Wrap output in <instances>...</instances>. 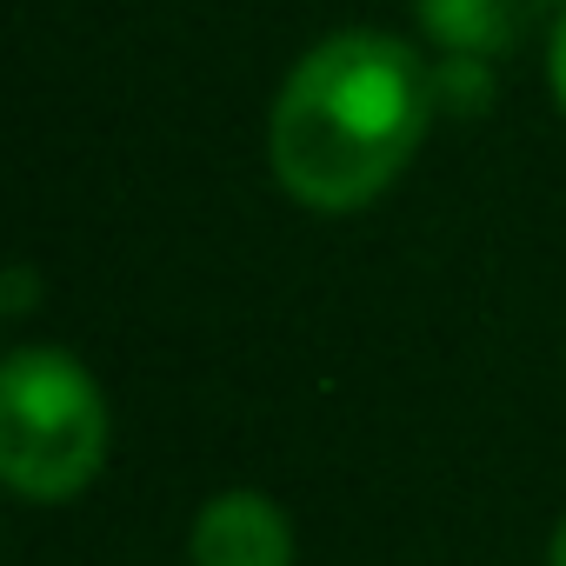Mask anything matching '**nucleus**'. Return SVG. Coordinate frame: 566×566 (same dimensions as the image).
Wrapping results in <instances>:
<instances>
[{
    "mask_svg": "<svg viewBox=\"0 0 566 566\" xmlns=\"http://www.w3.org/2000/svg\"><path fill=\"white\" fill-rule=\"evenodd\" d=\"M433 107V67L400 34H327L266 114L273 180L314 213H354L400 180Z\"/></svg>",
    "mask_w": 566,
    "mask_h": 566,
    "instance_id": "obj_1",
    "label": "nucleus"
},
{
    "mask_svg": "<svg viewBox=\"0 0 566 566\" xmlns=\"http://www.w3.org/2000/svg\"><path fill=\"white\" fill-rule=\"evenodd\" d=\"M107 394L61 347H14L0 367V480L21 500H74L107 467Z\"/></svg>",
    "mask_w": 566,
    "mask_h": 566,
    "instance_id": "obj_2",
    "label": "nucleus"
},
{
    "mask_svg": "<svg viewBox=\"0 0 566 566\" xmlns=\"http://www.w3.org/2000/svg\"><path fill=\"white\" fill-rule=\"evenodd\" d=\"M187 559L193 566H294V526L266 493L233 486L193 513Z\"/></svg>",
    "mask_w": 566,
    "mask_h": 566,
    "instance_id": "obj_3",
    "label": "nucleus"
},
{
    "mask_svg": "<svg viewBox=\"0 0 566 566\" xmlns=\"http://www.w3.org/2000/svg\"><path fill=\"white\" fill-rule=\"evenodd\" d=\"M559 14L566 0H420V28L447 54H480V61H500L526 34L559 28Z\"/></svg>",
    "mask_w": 566,
    "mask_h": 566,
    "instance_id": "obj_4",
    "label": "nucleus"
},
{
    "mask_svg": "<svg viewBox=\"0 0 566 566\" xmlns=\"http://www.w3.org/2000/svg\"><path fill=\"white\" fill-rule=\"evenodd\" d=\"M486 67H493V61H480V54H447V61L433 67L440 107H460V114L486 107V101H493V74H486Z\"/></svg>",
    "mask_w": 566,
    "mask_h": 566,
    "instance_id": "obj_5",
    "label": "nucleus"
},
{
    "mask_svg": "<svg viewBox=\"0 0 566 566\" xmlns=\"http://www.w3.org/2000/svg\"><path fill=\"white\" fill-rule=\"evenodd\" d=\"M546 81H553V101H559V114H566V14H559V28L546 34Z\"/></svg>",
    "mask_w": 566,
    "mask_h": 566,
    "instance_id": "obj_6",
    "label": "nucleus"
},
{
    "mask_svg": "<svg viewBox=\"0 0 566 566\" xmlns=\"http://www.w3.org/2000/svg\"><path fill=\"white\" fill-rule=\"evenodd\" d=\"M28 294H34V273H28V266H14V273H8V307L21 314V307H28Z\"/></svg>",
    "mask_w": 566,
    "mask_h": 566,
    "instance_id": "obj_7",
    "label": "nucleus"
},
{
    "mask_svg": "<svg viewBox=\"0 0 566 566\" xmlns=\"http://www.w3.org/2000/svg\"><path fill=\"white\" fill-rule=\"evenodd\" d=\"M546 566H566V513H559V526H553V539H546Z\"/></svg>",
    "mask_w": 566,
    "mask_h": 566,
    "instance_id": "obj_8",
    "label": "nucleus"
}]
</instances>
